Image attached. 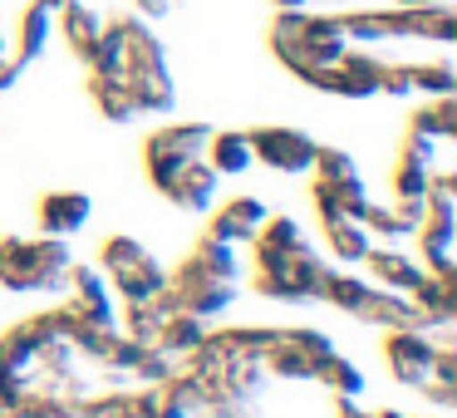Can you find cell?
Instances as JSON below:
<instances>
[{"instance_id":"obj_1","label":"cell","mask_w":457,"mask_h":418,"mask_svg":"<svg viewBox=\"0 0 457 418\" xmlns=\"http://www.w3.org/2000/svg\"><path fill=\"white\" fill-rule=\"evenodd\" d=\"M70 237H5L0 241V290L15 296H64Z\"/></svg>"},{"instance_id":"obj_2","label":"cell","mask_w":457,"mask_h":418,"mask_svg":"<svg viewBox=\"0 0 457 418\" xmlns=\"http://www.w3.org/2000/svg\"><path fill=\"white\" fill-rule=\"evenodd\" d=\"M339 30L349 45H374V40H457V5H394V11H345Z\"/></svg>"},{"instance_id":"obj_3","label":"cell","mask_w":457,"mask_h":418,"mask_svg":"<svg viewBox=\"0 0 457 418\" xmlns=\"http://www.w3.org/2000/svg\"><path fill=\"white\" fill-rule=\"evenodd\" d=\"M270 50L286 64L290 74L320 70V64H335L349 50V35L339 30V15H310V11H280L270 21Z\"/></svg>"},{"instance_id":"obj_4","label":"cell","mask_w":457,"mask_h":418,"mask_svg":"<svg viewBox=\"0 0 457 418\" xmlns=\"http://www.w3.org/2000/svg\"><path fill=\"white\" fill-rule=\"evenodd\" d=\"M325 271H329V261L320 256L310 241H300V247H290V251H256L251 290H256L261 300H280V305H315Z\"/></svg>"},{"instance_id":"obj_5","label":"cell","mask_w":457,"mask_h":418,"mask_svg":"<svg viewBox=\"0 0 457 418\" xmlns=\"http://www.w3.org/2000/svg\"><path fill=\"white\" fill-rule=\"evenodd\" d=\"M99 271L109 276L113 296L119 300H143V296H158L162 280H168V266L143 247L138 237H109L99 241Z\"/></svg>"},{"instance_id":"obj_6","label":"cell","mask_w":457,"mask_h":418,"mask_svg":"<svg viewBox=\"0 0 457 418\" xmlns=\"http://www.w3.org/2000/svg\"><path fill=\"white\" fill-rule=\"evenodd\" d=\"M237 280H221V276H212V271H202L197 261H182V266H172L168 271V280H162V300H168L172 310H187V315H197V320H221L231 305H237Z\"/></svg>"},{"instance_id":"obj_7","label":"cell","mask_w":457,"mask_h":418,"mask_svg":"<svg viewBox=\"0 0 457 418\" xmlns=\"http://www.w3.org/2000/svg\"><path fill=\"white\" fill-rule=\"evenodd\" d=\"M310 172H315L310 197H315L320 222L325 217H359V207L369 202V192H364V178H359V163L349 158L345 148H325V143H320L315 168Z\"/></svg>"},{"instance_id":"obj_8","label":"cell","mask_w":457,"mask_h":418,"mask_svg":"<svg viewBox=\"0 0 457 418\" xmlns=\"http://www.w3.org/2000/svg\"><path fill=\"white\" fill-rule=\"evenodd\" d=\"M246 143H251V163L280 172V178H305L315 168V153H320V143L305 129H286V123L246 129Z\"/></svg>"},{"instance_id":"obj_9","label":"cell","mask_w":457,"mask_h":418,"mask_svg":"<svg viewBox=\"0 0 457 418\" xmlns=\"http://www.w3.org/2000/svg\"><path fill=\"white\" fill-rule=\"evenodd\" d=\"M378 70L384 60L369 50H345L335 64H320V70H305L300 84L315 94H335V99H374L378 94Z\"/></svg>"},{"instance_id":"obj_10","label":"cell","mask_w":457,"mask_h":418,"mask_svg":"<svg viewBox=\"0 0 457 418\" xmlns=\"http://www.w3.org/2000/svg\"><path fill=\"white\" fill-rule=\"evenodd\" d=\"M335 355V339L315 325L276 330V345L266 349V374L276 379H315V369Z\"/></svg>"},{"instance_id":"obj_11","label":"cell","mask_w":457,"mask_h":418,"mask_svg":"<svg viewBox=\"0 0 457 418\" xmlns=\"http://www.w3.org/2000/svg\"><path fill=\"white\" fill-rule=\"evenodd\" d=\"M153 188H158L178 212L207 217V212L217 207V188H221V178L212 172V163H207V158H187V163H172L168 172H158V178H153Z\"/></svg>"},{"instance_id":"obj_12","label":"cell","mask_w":457,"mask_h":418,"mask_svg":"<svg viewBox=\"0 0 457 418\" xmlns=\"http://www.w3.org/2000/svg\"><path fill=\"white\" fill-rule=\"evenodd\" d=\"M207 138H212V123H202V119H192V123H168V129L148 133V138H143V168H148V178L168 172L172 163L202 158Z\"/></svg>"},{"instance_id":"obj_13","label":"cell","mask_w":457,"mask_h":418,"mask_svg":"<svg viewBox=\"0 0 457 418\" xmlns=\"http://www.w3.org/2000/svg\"><path fill=\"white\" fill-rule=\"evenodd\" d=\"M433 355H437V339L433 330H384V364L398 384L418 389L433 369Z\"/></svg>"},{"instance_id":"obj_14","label":"cell","mask_w":457,"mask_h":418,"mask_svg":"<svg viewBox=\"0 0 457 418\" xmlns=\"http://www.w3.org/2000/svg\"><path fill=\"white\" fill-rule=\"evenodd\" d=\"M64 290H70V305L89 320H104V325H119V296H113L109 276L89 261H70L64 271Z\"/></svg>"},{"instance_id":"obj_15","label":"cell","mask_w":457,"mask_h":418,"mask_svg":"<svg viewBox=\"0 0 457 418\" xmlns=\"http://www.w3.org/2000/svg\"><path fill=\"white\" fill-rule=\"evenodd\" d=\"M270 212H266V202L261 197H227L221 207H212V222H207V237H217V241H231V247H246L251 237L261 231V222H266Z\"/></svg>"},{"instance_id":"obj_16","label":"cell","mask_w":457,"mask_h":418,"mask_svg":"<svg viewBox=\"0 0 457 418\" xmlns=\"http://www.w3.org/2000/svg\"><path fill=\"white\" fill-rule=\"evenodd\" d=\"M94 217V197L89 192H74V188H60V192H45L40 197V231L45 237H74L84 231V222Z\"/></svg>"},{"instance_id":"obj_17","label":"cell","mask_w":457,"mask_h":418,"mask_svg":"<svg viewBox=\"0 0 457 418\" xmlns=\"http://www.w3.org/2000/svg\"><path fill=\"white\" fill-rule=\"evenodd\" d=\"M364 266H369V276H374V286L398 290V296H408V290L428 276L423 261L408 256V251H398V247H369L364 251Z\"/></svg>"},{"instance_id":"obj_18","label":"cell","mask_w":457,"mask_h":418,"mask_svg":"<svg viewBox=\"0 0 457 418\" xmlns=\"http://www.w3.org/2000/svg\"><path fill=\"white\" fill-rule=\"evenodd\" d=\"M408 300H413L418 315H423V330H447L457 320V276H433V271H428V276L408 290Z\"/></svg>"},{"instance_id":"obj_19","label":"cell","mask_w":457,"mask_h":418,"mask_svg":"<svg viewBox=\"0 0 457 418\" xmlns=\"http://www.w3.org/2000/svg\"><path fill=\"white\" fill-rule=\"evenodd\" d=\"M207 345L221 359H261L266 364V349L276 345V325H221L207 330Z\"/></svg>"},{"instance_id":"obj_20","label":"cell","mask_w":457,"mask_h":418,"mask_svg":"<svg viewBox=\"0 0 457 418\" xmlns=\"http://www.w3.org/2000/svg\"><path fill=\"white\" fill-rule=\"evenodd\" d=\"M50 40H54V15L45 11V5H35V0H25V5H21V21H15L11 60H15V64H35L45 50H50Z\"/></svg>"},{"instance_id":"obj_21","label":"cell","mask_w":457,"mask_h":418,"mask_svg":"<svg viewBox=\"0 0 457 418\" xmlns=\"http://www.w3.org/2000/svg\"><path fill=\"white\" fill-rule=\"evenodd\" d=\"M354 320H364V325H378V330H423V315H418V305L408 296H398V290H384V286H374L369 290V300L359 305V315Z\"/></svg>"},{"instance_id":"obj_22","label":"cell","mask_w":457,"mask_h":418,"mask_svg":"<svg viewBox=\"0 0 457 418\" xmlns=\"http://www.w3.org/2000/svg\"><path fill=\"white\" fill-rule=\"evenodd\" d=\"M89 99H94V109L104 113V123L129 129V123L143 119L133 94H129V84H123V74H89Z\"/></svg>"},{"instance_id":"obj_23","label":"cell","mask_w":457,"mask_h":418,"mask_svg":"<svg viewBox=\"0 0 457 418\" xmlns=\"http://www.w3.org/2000/svg\"><path fill=\"white\" fill-rule=\"evenodd\" d=\"M138 113H172L178 109V84H172V70H129L123 74Z\"/></svg>"},{"instance_id":"obj_24","label":"cell","mask_w":457,"mask_h":418,"mask_svg":"<svg viewBox=\"0 0 457 418\" xmlns=\"http://www.w3.org/2000/svg\"><path fill=\"white\" fill-rule=\"evenodd\" d=\"M168 300H162V290L158 296H143V300H119V330L129 339H138V345H158V330H162V320H168Z\"/></svg>"},{"instance_id":"obj_25","label":"cell","mask_w":457,"mask_h":418,"mask_svg":"<svg viewBox=\"0 0 457 418\" xmlns=\"http://www.w3.org/2000/svg\"><path fill=\"white\" fill-rule=\"evenodd\" d=\"M202 158L212 163L217 178H241V172H251V143H246L241 129H212Z\"/></svg>"},{"instance_id":"obj_26","label":"cell","mask_w":457,"mask_h":418,"mask_svg":"<svg viewBox=\"0 0 457 418\" xmlns=\"http://www.w3.org/2000/svg\"><path fill=\"white\" fill-rule=\"evenodd\" d=\"M320 227H325V247H329V256H335L339 266H359L364 251L374 247V237L364 231L359 217H325Z\"/></svg>"},{"instance_id":"obj_27","label":"cell","mask_w":457,"mask_h":418,"mask_svg":"<svg viewBox=\"0 0 457 418\" xmlns=\"http://www.w3.org/2000/svg\"><path fill=\"white\" fill-rule=\"evenodd\" d=\"M54 30L64 35V45H70L74 54H89V45L99 40V30H104V15L94 11V5H84V0H70L60 15H54Z\"/></svg>"},{"instance_id":"obj_28","label":"cell","mask_w":457,"mask_h":418,"mask_svg":"<svg viewBox=\"0 0 457 418\" xmlns=\"http://www.w3.org/2000/svg\"><path fill=\"white\" fill-rule=\"evenodd\" d=\"M369 290H374V280L354 276V271H345V266H329L325 280H320V300L335 305V310H345V315H359V305L369 300Z\"/></svg>"},{"instance_id":"obj_29","label":"cell","mask_w":457,"mask_h":418,"mask_svg":"<svg viewBox=\"0 0 457 418\" xmlns=\"http://www.w3.org/2000/svg\"><path fill=\"white\" fill-rule=\"evenodd\" d=\"M207 320H197V315H187V310H168V320H162V330H158V345L168 349L172 359H187L192 349L207 339Z\"/></svg>"},{"instance_id":"obj_30","label":"cell","mask_w":457,"mask_h":418,"mask_svg":"<svg viewBox=\"0 0 457 418\" xmlns=\"http://www.w3.org/2000/svg\"><path fill=\"white\" fill-rule=\"evenodd\" d=\"M408 129H413V133H428V138H437V143H453V138H457V94H437L433 104L413 109Z\"/></svg>"},{"instance_id":"obj_31","label":"cell","mask_w":457,"mask_h":418,"mask_svg":"<svg viewBox=\"0 0 457 418\" xmlns=\"http://www.w3.org/2000/svg\"><path fill=\"white\" fill-rule=\"evenodd\" d=\"M315 379H320V384H325L335 398H364V369H359L354 359H345L339 349L315 369Z\"/></svg>"},{"instance_id":"obj_32","label":"cell","mask_w":457,"mask_h":418,"mask_svg":"<svg viewBox=\"0 0 457 418\" xmlns=\"http://www.w3.org/2000/svg\"><path fill=\"white\" fill-rule=\"evenodd\" d=\"M84 64H89V74H123V15L99 30V40L89 45Z\"/></svg>"},{"instance_id":"obj_33","label":"cell","mask_w":457,"mask_h":418,"mask_svg":"<svg viewBox=\"0 0 457 418\" xmlns=\"http://www.w3.org/2000/svg\"><path fill=\"white\" fill-rule=\"evenodd\" d=\"M192 261H197L202 271H212V276H221V280H241L237 247H231V241L207 237V231H202V237H197V247H192Z\"/></svg>"},{"instance_id":"obj_34","label":"cell","mask_w":457,"mask_h":418,"mask_svg":"<svg viewBox=\"0 0 457 418\" xmlns=\"http://www.w3.org/2000/svg\"><path fill=\"white\" fill-rule=\"evenodd\" d=\"M408 79H413V94H457V70L453 60H433V64H408Z\"/></svg>"},{"instance_id":"obj_35","label":"cell","mask_w":457,"mask_h":418,"mask_svg":"<svg viewBox=\"0 0 457 418\" xmlns=\"http://www.w3.org/2000/svg\"><path fill=\"white\" fill-rule=\"evenodd\" d=\"M84 418H143V404L133 389H113V394H89L84 398Z\"/></svg>"},{"instance_id":"obj_36","label":"cell","mask_w":457,"mask_h":418,"mask_svg":"<svg viewBox=\"0 0 457 418\" xmlns=\"http://www.w3.org/2000/svg\"><path fill=\"white\" fill-rule=\"evenodd\" d=\"M300 241H305V231H300L295 217H266L261 231L251 237V247L256 251H290V247H300Z\"/></svg>"},{"instance_id":"obj_37","label":"cell","mask_w":457,"mask_h":418,"mask_svg":"<svg viewBox=\"0 0 457 418\" xmlns=\"http://www.w3.org/2000/svg\"><path fill=\"white\" fill-rule=\"evenodd\" d=\"M172 369H178V359H172L162 345H143L138 359H133V369H129V379H138V384H158V379L172 374Z\"/></svg>"},{"instance_id":"obj_38","label":"cell","mask_w":457,"mask_h":418,"mask_svg":"<svg viewBox=\"0 0 457 418\" xmlns=\"http://www.w3.org/2000/svg\"><path fill=\"white\" fill-rule=\"evenodd\" d=\"M359 222H364L369 237H384V241L413 237V231H408L403 222H398V212H394V207H378V202H364V207H359Z\"/></svg>"},{"instance_id":"obj_39","label":"cell","mask_w":457,"mask_h":418,"mask_svg":"<svg viewBox=\"0 0 457 418\" xmlns=\"http://www.w3.org/2000/svg\"><path fill=\"white\" fill-rule=\"evenodd\" d=\"M428 172H433L428 163L398 153V163H394V197H423V192H428Z\"/></svg>"},{"instance_id":"obj_40","label":"cell","mask_w":457,"mask_h":418,"mask_svg":"<svg viewBox=\"0 0 457 418\" xmlns=\"http://www.w3.org/2000/svg\"><path fill=\"white\" fill-rule=\"evenodd\" d=\"M25 364H15L11 355H5V349H0V404H15V398H21V389H25Z\"/></svg>"},{"instance_id":"obj_41","label":"cell","mask_w":457,"mask_h":418,"mask_svg":"<svg viewBox=\"0 0 457 418\" xmlns=\"http://www.w3.org/2000/svg\"><path fill=\"white\" fill-rule=\"evenodd\" d=\"M378 94H388V99H408L413 94V79H408V64H388L378 70Z\"/></svg>"},{"instance_id":"obj_42","label":"cell","mask_w":457,"mask_h":418,"mask_svg":"<svg viewBox=\"0 0 457 418\" xmlns=\"http://www.w3.org/2000/svg\"><path fill=\"white\" fill-rule=\"evenodd\" d=\"M418 398H428L433 408L453 414V408H457V384H447V379H433V374H428L423 384H418Z\"/></svg>"},{"instance_id":"obj_43","label":"cell","mask_w":457,"mask_h":418,"mask_svg":"<svg viewBox=\"0 0 457 418\" xmlns=\"http://www.w3.org/2000/svg\"><path fill=\"white\" fill-rule=\"evenodd\" d=\"M437 148H443L437 138H428V133H413V129H408V138H403V153H408V158H418V163H428V168H433V163H437Z\"/></svg>"},{"instance_id":"obj_44","label":"cell","mask_w":457,"mask_h":418,"mask_svg":"<svg viewBox=\"0 0 457 418\" xmlns=\"http://www.w3.org/2000/svg\"><path fill=\"white\" fill-rule=\"evenodd\" d=\"M21 74H25V64H15L11 54H0V94H11L21 84Z\"/></svg>"},{"instance_id":"obj_45","label":"cell","mask_w":457,"mask_h":418,"mask_svg":"<svg viewBox=\"0 0 457 418\" xmlns=\"http://www.w3.org/2000/svg\"><path fill=\"white\" fill-rule=\"evenodd\" d=\"M133 5H138L143 21H162V15L172 11V0H133Z\"/></svg>"},{"instance_id":"obj_46","label":"cell","mask_w":457,"mask_h":418,"mask_svg":"<svg viewBox=\"0 0 457 418\" xmlns=\"http://www.w3.org/2000/svg\"><path fill=\"white\" fill-rule=\"evenodd\" d=\"M335 418H369V414L359 408V398H335Z\"/></svg>"},{"instance_id":"obj_47","label":"cell","mask_w":457,"mask_h":418,"mask_svg":"<svg viewBox=\"0 0 457 418\" xmlns=\"http://www.w3.org/2000/svg\"><path fill=\"white\" fill-rule=\"evenodd\" d=\"M35 5H45V11H50V15H60L64 5H70V0H35Z\"/></svg>"},{"instance_id":"obj_48","label":"cell","mask_w":457,"mask_h":418,"mask_svg":"<svg viewBox=\"0 0 457 418\" xmlns=\"http://www.w3.org/2000/svg\"><path fill=\"white\" fill-rule=\"evenodd\" d=\"M276 5H280V11H305L310 0H276Z\"/></svg>"},{"instance_id":"obj_49","label":"cell","mask_w":457,"mask_h":418,"mask_svg":"<svg viewBox=\"0 0 457 418\" xmlns=\"http://www.w3.org/2000/svg\"><path fill=\"white\" fill-rule=\"evenodd\" d=\"M394 5H453V0H394Z\"/></svg>"},{"instance_id":"obj_50","label":"cell","mask_w":457,"mask_h":418,"mask_svg":"<svg viewBox=\"0 0 457 418\" xmlns=\"http://www.w3.org/2000/svg\"><path fill=\"white\" fill-rule=\"evenodd\" d=\"M0 54H11V40H5V25H0Z\"/></svg>"},{"instance_id":"obj_51","label":"cell","mask_w":457,"mask_h":418,"mask_svg":"<svg viewBox=\"0 0 457 418\" xmlns=\"http://www.w3.org/2000/svg\"><path fill=\"white\" fill-rule=\"evenodd\" d=\"M5 418H21V414H15V408H5Z\"/></svg>"},{"instance_id":"obj_52","label":"cell","mask_w":457,"mask_h":418,"mask_svg":"<svg viewBox=\"0 0 457 418\" xmlns=\"http://www.w3.org/2000/svg\"><path fill=\"white\" fill-rule=\"evenodd\" d=\"M0 418H5V404H0Z\"/></svg>"},{"instance_id":"obj_53","label":"cell","mask_w":457,"mask_h":418,"mask_svg":"<svg viewBox=\"0 0 457 418\" xmlns=\"http://www.w3.org/2000/svg\"><path fill=\"white\" fill-rule=\"evenodd\" d=\"M15 5H25V0H15Z\"/></svg>"}]
</instances>
